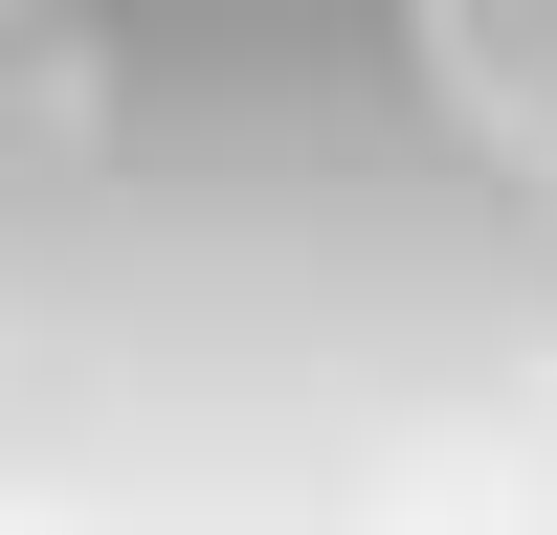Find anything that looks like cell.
I'll return each instance as SVG.
<instances>
[{
    "label": "cell",
    "instance_id": "1",
    "mask_svg": "<svg viewBox=\"0 0 557 535\" xmlns=\"http://www.w3.org/2000/svg\"><path fill=\"white\" fill-rule=\"evenodd\" d=\"M401 67H424V112L469 134L513 201H557V0H380Z\"/></svg>",
    "mask_w": 557,
    "mask_h": 535
},
{
    "label": "cell",
    "instance_id": "2",
    "mask_svg": "<svg viewBox=\"0 0 557 535\" xmlns=\"http://www.w3.org/2000/svg\"><path fill=\"white\" fill-rule=\"evenodd\" d=\"M201 23H268V0H201Z\"/></svg>",
    "mask_w": 557,
    "mask_h": 535
}]
</instances>
